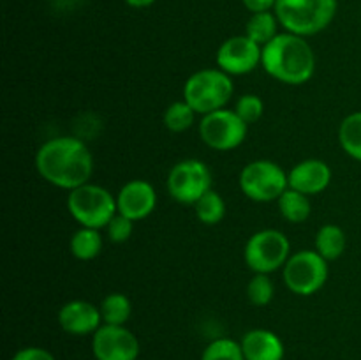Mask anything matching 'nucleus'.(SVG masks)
<instances>
[{"mask_svg":"<svg viewBox=\"0 0 361 360\" xmlns=\"http://www.w3.org/2000/svg\"><path fill=\"white\" fill-rule=\"evenodd\" d=\"M345 233L337 224L321 226L316 235V251L326 261H334L341 258L345 251Z\"/></svg>","mask_w":361,"mask_h":360,"instance_id":"obj_17","label":"nucleus"},{"mask_svg":"<svg viewBox=\"0 0 361 360\" xmlns=\"http://www.w3.org/2000/svg\"><path fill=\"white\" fill-rule=\"evenodd\" d=\"M235 87L231 76L222 69H201L187 78L183 85V101L192 106L197 115L226 108Z\"/></svg>","mask_w":361,"mask_h":360,"instance_id":"obj_4","label":"nucleus"},{"mask_svg":"<svg viewBox=\"0 0 361 360\" xmlns=\"http://www.w3.org/2000/svg\"><path fill=\"white\" fill-rule=\"evenodd\" d=\"M11 360H56V359L51 352L41 348V346H27V348L18 349Z\"/></svg>","mask_w":361,"mask_h":360,"instance_id":"obj_29","label":"nucleus"},{"mask_svg":"<svg viewBox=\"0 0 361 360\" xmlns=\"http://www.w3.org/2000/svg\"><path fill=\"white\" fill-rule=\"evenodd\" d=\"M197 113L194 112L192 106L187 101H175L166 108L162 122H164L166 129L171 133H183V131L190 129L196 120Z\"/></svg>","mask_w":361,"mask_h":360,"instance_id":"obj_24","label":"nucleus"},{"mask_svg":"<svg viewBox=\"0 0 361 360\" xmlns=\"http://www.w3.org/2000/svg\"><path fill=\"white\" fill-rule=\"evenodd\" d=\"M338 143L349 157L361 162V112L349 113L338 126Z\"/></svg>","mask_w":361,"mask_h":360,"instance_id":"obj_20","label":"nucleus"},{"mask_svg":"<svg viewBox=\"0 0 361 360\" xmlns=\"http://www.w3.org/2000/svg\"><path fill=\"white\" fill-rule=\"evenodd\" d=\"M279 20L275 16V13L268 11V13H257L250 16V20L247 21L245 27V35L252 39L254 42H257L259 46L268 44L275 35L279 34Z\"/></svg>","mask_w":361,"mask_h":360,"instance_id":"obj_22","label":"nucleus"},{"mask_svg":"<svg viewBox=\"0 0 361 360\" xmlns=\"http://www.w3.org/2000/svg\"><path fill=\"white\" fill-rule=\"evenodd\" d=\"M235 112L238 113L240 119H242L245 124H254L263 116L264 102L259 95L245 94L238 99Z\"/></svg>","mask_w":361,"mask_h":360,"instance_id":"obj_27","label":"nucleus"},{"mask_svg":"<svg viewBox=\"0 0 361 360\" xmlns=\"http://www.w3.org/2000/svg\"><path fill=\"white\" fill-rule=\"evenodd\" d=\"M284 282L289 292L309 296L319 292L328 279V261L317 251L302 249L284 265Z\"/></svg>","mask_w":361,"mask_h":360,"instance_id":"obj_8","label":"nucleus"},{"mask_svg":"<svg viewBox=\"0 0 361 360\" xmlns=\"http://www.w3.org/2000/svg\"><path fill=\"white\" fill-rule=\"evenodd\" d=\"M263 46L243 35H233L226 39L217 49V67L228 73L229 76L249 74L261 64Z\"/></svg>","mask_w":361,"mask_h":360,"instance_id":"obj_12","label":"nucleus"},{"mask_svg":"<svg viewBox=\"0 0 361 360\" xmlns=\"http://www.w3.org/2000/svg\"><path fill=\"white\" fill-rule=\"evenodd\" d=\"M275 286L268 274H256L247 284V299L252 306L264 307L274 300Z\"/></svg>","mask_w":361,"mask_h":360,"instance_id":"obj_26","label":"nucleus"},{"mask_svg":"<svg viewBox=\"0 0 361 360\" xmlns=\"http://www.w3.org/2000/svg\"><path fill=\"white\" fill-rule=\"evenodd\" d=\"M291 244L279 229H261L245 244L243 258L247 267L256 274H271L286 265L291 256Z\"/></svg>","mask_w":361,"mask_h":360,"instance_id":"obj_7","label":"nucleus"},{"mask_svg":"<svg viewBox=\"0 0 361 360\" xmlns=\"http://www.w3.org/2000/svg\"><path fill=\"white\" fill-rule=\"evenodd\" d=\"M240 189L249 200L257 203L279 200L289 189L288 173L277 162L257 159L243 166L240 173Z\"/></svg>","mask_w":361,"mask_h":360,"instance_id":"obj_6","label":"nucleus"},{"mask_svg":"<svg viewBox=\"0 0 361 360\" xmlns=\"http://www.w3.org/2000/svg\"><path fill=\"white\" fill-rule=\"evenodd\" d=\"M157 205V194L154 186L147 180H130L116 194V207L118 214L126 215L130 221L147 219Z\"/></svg>","mask_w":361,"mask_h":360,"instance_id":"obj_13","label":"nucleus"},{"mask_svg":"<svg viewBox=\"0 0 361 360\" xmlns=\"http://www.w3.org/2000/svg\"><path fill=\"white\" fill-rule=\"evenodd\" d=\"M123 2L129 7H134V9H145V7H150L157 0H123Z\"/></svg>","mask_w":361,"mask_h":360,"instance_id":"obj_31","label":"nucleus"},{"mask_svg":"<svg viewBox=\"0 0 361 360\" xmlns=\"http://www.w3.org/2000/svg\"><path fill=\"white\" fill-rule=\"evenodd\" d=\"M249 124L240 119L235 109H217L203 115L200 122V136L210 148L228 152L245 141Z\"/></svg>","mask_w":361,"mask_h":360,"instance_id":"obj_9","label":"nucleus"},{"mask_svg":"<svg viewBox=\"0 0 361 360\" xmlns=\"http://www.w3.org/2000/svg\"><path fill=\"white\" fill-rule=\"evenodd\" d=\"M59 323L71 335L95 334L102 325L101 309L87 300H71L60 307Z\"/></svg>","mask_w":361,"mask_h":360,"instance_id":"obj_14","label":"nucleus"},{"mask_svg":"<svg viewBox=\"0 0 361 360\" xmlns=\"http://www.w3.org/2000/svg\"><path fill=\"white\" fill-rule=\"evenodd\" d=\"M194 207H196L197 219L207 226L219 224L226 215L224 198L214 189H210L207 194H203Z\"/></svg>","mask_w":361,"mask_h":360,"instance_id":"obj_23","label":"nucleus"},{"mask_svg":"<svg viewBox=\"0 0 361 360\" xmlns=\"http://www.w3.org/2000/svg\"><path fill=\"white\" fill-rule=\"evenodd\" d=\"M288 179L291 189L312 196V194L323 193L330 186L331 169L321 159H305L293 166L291 172L288 173Z\"/></svg>","mask_w":361,"mask_h":360,"instance_id":"obj_15","label":"nucleus"},{"mask_svg":"<svg viewBox=\"0 0 361 360\" xmlns=\"http://www.w3.org/2000/svg\"><path fill=\"white\" fill-rule=\"evenodd\" d=\"M275 4H277V0H243L245 9L252 14L268 13V11L275 9Z\"/></svg>","mask_w":361,"mask_h":360,"instance_id":"obj_30","label":"nucleus"},{"mask_svg":"<svg viewBox=\"0 0 361 360\" xmlns=\"http://www.w3.org/2000/svg\"><path fill=\"white\" fill-rule=\"evenodd\" d=\"M106 232L111 242L115 244H123L130 239L134 232V221H130L129 217L122 214H116L111 221L106 226Z\"/></svg>","mask_w":361,"mask_h":360,"instance_id":"obj_28","label":"nucleus"},{"mask_svg":"<svg viewBox=\"0 0 361 360\" xmlns=\"http://www.w3.org/2000/svg\"><path fill=\"white\" fill-rule=\"evenodd\" d=\"M337 9L338 0H277L274 13L286 32L309 37L323 32Z\"/></svg>","mask_w":361,"mask_h":360,"instance_id":"obj_3","label":"nucleus"},{"mask_svg":"<svg viewBox=\"0 0 361 360\" xmlns=\"http://www.w3.org/2000/svg\"><path fill=\"white\" fill-rule=\"evenodd\" d=\"M92 353L95 360H137L141 344L126 325L102 323L92 334Z\"/></svg>","mask_w":361,"mask_h":360,"instance_id":"obj_11","label":"nucleus"},{"mask_svg":"<svg viewBox=\"0 0 361 360\" xmlns=\"http://www.w3.org/2000/svg\"><path fill=\"white\" fill-rule=\"evenodd\" d=\"M201 360H245L240 342L229 337H219L204 348Z\"/></svg>","mask_w":361,"mask_h":360,"instance_id":"obj_25","label":"nucleus"},{"mask_svg":"<svg viewBox=\"0 0 361 360\" xmlns=\"http://www.w3.org/2000/svg\"><path fill=\"white\" fill-rule=\"evenodd\" d=\"M67 208L74 221L83 228L101 229L118 214L116 198L106 187L97 184H83L69 191Z\"/></svg>","mask_w":361,"mask_h":360,"instance_id":"obj_5","label":"nucleus"},{"mask_svg":"<svg viewBox=\"0 0 361 360\" xmlns=\"http://www.w3.org/2000/svg\"><path fill=\"white\" fill-rule=\"evenodd\" d=\"M71 254L76 260L81 261H90L99 256L102 249V236L99 229L95 228H83L81 226L74 235L71 236Z\"/></svg>","mask_w":361,"mask_h":360,"instance_id":"obj_18","label":"nucleus"},{"mask_svg":"<svg viewBox=\"0 0 361 360\" xmlns=\"http://www.w3.org/2000/svg\"><path fill=\"white\" fill-rule=\"evenodd\" d=\"M212 189V172L200 159L176 162L168 175V191L182 205H196Z\"/></svg>","mask_w":361,"mask_h":360,"instance_id":"obj_10","label":"nucleus"},{"mask_svg":"<svg viewBox=\"0 0 361 360\" xmlns=\"http://www.w3.org/2000/svg\"><path fill=\"white\" fill-rule=\"evenodd\" d=\"M99 309H101L102 323L106 325H126L133 313L130 300L118 292L106 295Z\"/></svg>","mask_w":361,"mask_h":360,"instance_id":"obj_21","label":"nucleus"},{"mask_svg":"<svg viewBox=\"0 0 361 360\" xmlns=\"http://www.w3.org/2000/svg\"><path fill=\"white\" fill-rule=\"evenodd\" d=\"M277 201L279 210H281V215L286 221L298 224V222H305L310 217L312 207H310V200L307 194L298 193V191L289 187Z\"/></svg>","mask_w":361,"mask_h":360,"instance_id":"obj_19","label":"nucleus"},{"mask_svg":"<svg viewBox=\"0 0 361 360\" xmlns=\"http://www.w3.org/2000/svg\"><path fill=\"white\" fill-rule=\"evenodd\" d=\"M261 66L281 83L303 85L314 76L316 55L305 37L282 32L263 46Z\"/></svg>","mask_w":361,"mask_h":360,"instance_id":"obj_2","label":"nucleus"},{"mask_svg":"<svg viewBox=\"0 0 361 360\" xmlns=\"http://www.w3.org/2000/svg\"><path fill=\"white\" fill-rule=\"evenodd\" d=\"M245 360H284V342L267 328L249 330L240 341Z\"/></svg>","mask_w":361,"mask_h":360,"instance_id":"obj_16","label":"nucleus"},{"mask_svg":"<svg viewBox=\"0 0 361 360\" xmlns=\"http://www.w3.org/2000/svg\"><path fill=\"white\" fill-rule=\"evenodd\" d=\"M35 169L51 186L73 191L88 184L94 173V157L78 138L59 136L44 141L35 154Z\"/></svg>","mask_w":361,"mask_h":360,"instance_id":"obj_1","label":"nucleus"}]
</instances>
